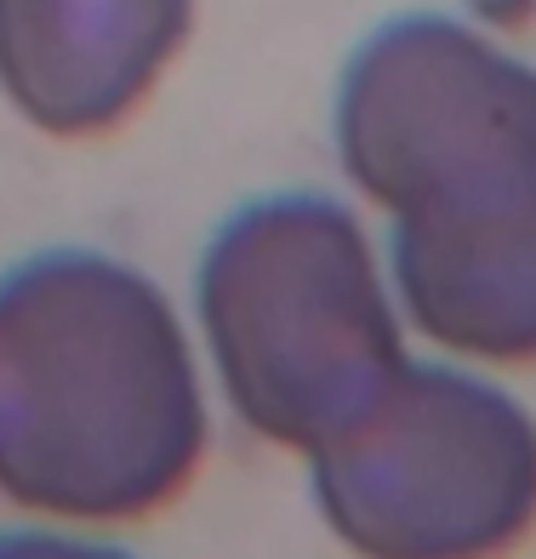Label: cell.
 Segmentation results:
<instances>
[{
	"instance_id": "cell-6",
	"label": "cell",
	"mask_w": 536,
	"mask_h": 559,
	"mask_svg": "<svg viewBox=\"0 0 536 559\" xmlns=\"http://www.w3.org/2000/svg\"><path fill=\"white\" fill-rule=\"evenodd\" d=\"M405 332L463 366H536V200L474 223H389Z\"/></svg>"
},
{
	"instance_id": "cell-5",
	"label": "cell",
	"mask_w": 536,
	"mask_h": 559,
	"mask_svg": "<svg viewBox=\"0 0 536 559\" xmlns=\"http://www.w3.org/2000/svg\"><path fill=\"white\" fill-rule=\"evenodd\" d=\"M194 0H0V97L58 143L132 120L183 58Z\"/></svg>"
},
{
	"instance_id": "cell-3",
	"label": "cell",
	"mask_w": 536,
	"mask_h": 559,
	"mask_svg": "<svg viewBox=\"0 0 536 559\" xmlns=\"http://www.w3.org/2000/svg\"><path fill=\"white\" fill-rule=\"evenodd\" d=\"M354 559H508L536 531V417L463 360H405L309 456Z\"/></svg>"
},
{
	"instance_id": "cell-4",
	"label": "cell",
	"mask_w": 536,
	"mask_h": 559,
	"mask_svg": "<svg viewBox=\"0 0 536 559\" xmlns=\"http://www.w3.org/2000/svg\"><path fill=\"white\" fill-rule=\"evenodd\" d=\"M331 148L382 217H428L536 183V63L451 12H400L354 46Z\"/></svg>"
},
{
	"instance_id": "cell-2",
	"label": "cell",
	"mask_w": 536,
	"mask_h": 559,
	"mask_svg": "<svg viewBox=\"0 0 536 559\" xmlns=\"http://www.w3.org/2000/svg\"><path fill=\"white\" fill-rule=\"evenodd\" d=\"M194 332L251 435L314 456L412 360L405 314L360 212L320 189L235 206L194 269Z\"/></svg>"
},
{
	"instance_id": "cell-1",
	"label": "cell",
	"mask_w": 536,
	"mask_h": 559,
	"mask_svg": "<svg viewBox=\"0 0 536 559\" xmlns=\"http://www.w3.org/2000/svg\"><path fill=\"white\" fill-rule=\"evenodd\" d=\"M206 377L160 280L97 246L0 274V497L52 525H126L194 486Z\"/></svg>"
},
{
	"instance_id": "cell-7",
	"label": "cell",
	"mask_w": 536,
	"mask_h": 559,
	"mask_svg": "<svg viewBox=\"0 0 536 559\" xmlns=\"http://www.w3.org/2000/svg\"><path fill=\"white\" fill-rule=\"evenodd\" d=\"M0 559H138V554L104 537H81V531L23 525V531H0Z\"/></svg>"
}]
</instances>
